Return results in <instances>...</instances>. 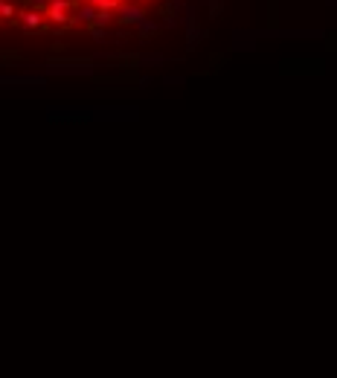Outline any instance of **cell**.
<instances>
[{"label": "cell", "instance_id": "8", "mask_svg": "<svg viewBox=\"0 0 337 378\" xmlns=\"http://www.w3.org/2000/svg\"><path fill=\"white\" fill-rule=\"evenodd\" d=\"M154 32H157V24H154V21H143V24H140V35H143V38H146V35H154Z\"/></svg>", "mask_w": 337, "mask_h": 378}, {"label": "cell", "instance_id": "10", "mask_svg": "<svg viewBox=\"0 0 337 378\" xmlns=\"http://www.w3.org/2000/svg\"><path fill=\"white\" fill-rule=\"evenodd\" d=\"M91 35L96 41H108V32L102 30V27H96V24H91Z\"/></svg>", "mask_w": 337, "mask_h": 378}, {"label": "cell", "instance_id": "4", "mask_svg": "<svg viewBox=\"0 0 337 378\" xmlns=\"http://www.w3.org/2000/svg\"><path fill=\"white\" fill-rule=\"evenodd\" d=\"M134 82L146 85L149 79H137L134 73H123V76H114V79H105V76H99V79H96V85H105V88H108V85H134Z\"/></svg>", "mask_w": 337, "mask_h": 378}, {"label": "cell", "instance_id": "7", "mask_svg": "<svg viewBox=\"0 0 337 378\" xmlns=\"http://www.w3.org/2000/svg\"><path fill=\"white\" fill-rule=\"evenodd\" d=\"M111 12H114V9H99V12H96V21H93V24H96V27H108V24L114 21V15H111Z\"/></svg>", "mask_w": 337, "mask_h": 378}, {"label": "cell", "instance_id": "13", "mask_svg": "<svg viewBox=\"0 0 337 378\" xmlns=\"http://www.w3.org/2000/svg\"><path fill=\"white\" fill-rule=\"evenodd\" d=\"M221 15V0H210V18H218Z\"/></svg>", "mask_w": 337, "mask_h": 378}, {"label": "cell", "instance_id": "14", "mask_svg": "<svg viewBox=\"0 0 337 378\" xmlns=\"http://www.w3.org/2000/svg\"><path fill=\"white\" fill-rule=\"evenodd\" d=\"M268 24H271V30L279 24V18H276V0H271V18H268Z\"/></svg>", "mask_w": 337, "mask_h": 378}, {"label": "cell", "instance_id": "5", "mask_svg": "<svg viewBox=\"0 0 337 378\" xmlns=\"http://www.w3.org/2000/svg\"><path fill=\"white\" fill-rule=\"evenodd\" d=\"M41 21H44V18H41V12H38V9H27V12L21 15V24H24L30 32L41 30Z\"/></svg>", "mask_w": 337, "mask_h": 378}, {"label": "cell", "instance_id": "9", "mask_svg": "<svg viewBox=\"0 0 337 378\" xmlns=\"http://www.w3.org/2000/svg\"><path fill=\"white\" fill-rule=\"evenodd\" d=\"M50 64H82L85 67V64H91V59H53Z\"/></svg>", "mask_w": 337, "mask_h": 378}, {"label": "cell", "instance_id": "6", "mask_svg": "<svg viewBox=\"0 0 337 378\" xmlns=\"http://www.w3.org/2000/svg\"><path fill=\"white\" fill-rule=\"evenodd\" d=\"M96 12H99V9H96L91 0H88L85 6H79V12H76V18H73V21H82V24H93V21H96Z\"/></svg>", "mask_w": 337, "mask_h": 378}, {"label": "cell", "instance_id": "16", "mask_svg": "<svg viewBox=\"0 0 337 378\" xmlns=\"http://www.w3.org/2000/svg\"><path fill=\"white\" fill-rule=\"evenodd\" d=\"M329 50H337V35H329Z\"/></svg>", "mask_w": 337, "mask_h": 378}, {"label": "cell", "instance_id": "1", "mask_svg": "<svg viewBox=\"0 0 337 378\" xmlns=\"http://www.w3.org/2000/svg\"><path fill=\"white\" fill-rule=\"evenodd\" d=\"M73 6V0H53L50 3V21H56V24H67L70 18H67V9Z\"/></svg>", "mask_w": 337, "mask_h": 378}, {"label": "cell", "instance_id": "3", "mask_svg": "<svg viewBox=\"0 0 337 378\" xmlns=\"http://www.w3.org/2000/svg\"><path fill=\"white\" fill-rule=\"evenodd\" d=\"M3 85H6V88H21V85H32V88H44L47 82H44L41 76H12V79L6 76V79H3Z\"/></svg>", "mask_w": 337, "mask_h": 378}, {"label": "cell", "instance_id": "12", "mask_svg": "<svg viewBox=\"0 0 337 378\" xmlns=\"http://www.w3.org/2000/svg\"><path fill=\"white\" fill-rule=\"evenodd\" d=\"M56 123H88V117H53Z\"/></svg>", "mask_w": 337, "mask_h": 378}, {"label": "cell", "instance_id": "11", "mask_svg": "<svg viewBox=\"0 0 337 378\" xmlns=\"http://www.w3.org/2000/svg\"><path fill=\"white\" fill-rule=\"evenodd\" d=\"M3 18H6V21H15V6H12L9 0H3Z\"/></svg>", "mask_w": 337, "mask_h": 378}, {"label": "cell", "instance_id": "2", "mask_svg": "<svg viewBox=\"0 0 337 378\" xmlns=\"http://www.w3.org/2000/svg\"><path fill=\"white\" fill-rule=\"evenodd\" d=\"M143 21H146V15H143L137 6H125L123 12H120V24H123V27H140Z\"/></svg>", "mask_w": 337, "mask_h": 378}, {"label": "cell", "instance_id": "15", "mask_svg": "<svg viewBox=\"0 0 337 378\" xmlns=\"http://www.w3.org/2000/svg\"><path fill=\"white\" fill-rule=\"evenodd\" d=\"M27 3H32V6L38 9V6H47V3H53V0H27Z\"/></svg>", "mask_w": 337, "mask_h": 378}]
</instances>
